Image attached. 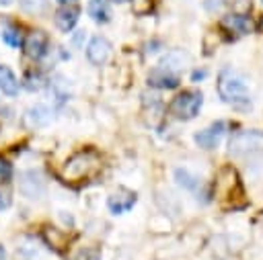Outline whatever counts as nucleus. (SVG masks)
<instances>
[{"label": "nucleus", "mask_w": 263, "mask_h": 260, "mask_svg": "<svg viewBox=\"0 0 263 260\" xmlns=\"http://www.w3.org/2000/svg\"><path fill=\"white\" fill-rule=\"evenodd\" d=\"M10 174H12V166H10V162H8L6 158L0 156V182L6 180V178H10Z\"/></svg>", "instance_id": "obj_19"}, {"label": "nucleus", "mask_w": 263, "mask_h": 260, "mask_svg": "<svg viewBox=\"0 0 263 260\" xmlns=\"http://www.w3.org/2000/svg\"><path fill=\"white\" fill-rule=\"evenodd\" d=\"M99 166V158L95 151L90 149H84V151H78L74 154L66 164H64V178L66 180H82L86 176H90Z\"/></svg>", "instance_id": "obj_2"}, {"label": "nucleus", "mask_w": 263, "mask_h": 260, "mask_svg": "<svg viewBox=\"0 0 263 260\" xmlns=\"http://www.w3.org/2000/svg\"><path fill=\"white\" fill-rule=\"evenodd\" d=\"M177 178H179V184L181 186H185V188H195V178L193 176H189L187 172H183V170H177Z\"/></svg>", "instance_id": "obj_17"}, {"label": "nucleus", "mask_w": 263, "mask_h": 260, "mask_svg": "<svg viewBox=\"0 0 263 260\" xmlns=\"http://www.w3.org/2000/svg\"><path fill=\"white\" fill-rule=\"evenodd\" d=\"M134 203H136V192H132V190H127V188H119V190L113 192V194L109 197V201H107V205H109V209H111L113 213H123V211L132 209Z\"/></svg>", "instance_id": "obj_8"}, {"label": "nucleus", "mask_w": 263, "mask_h": 260, "mask_svg": "<svg viewBox=\"0 0 263 260\" xmlns=\"http://www.w3.org/2000/svg\"><path fill=\"white\" fill-rule=\"evenodd\" d=\"M76 260H99V250H92V248H84L78 252Z\"/></svg>", "instance_id": "obj_20"}, {"label": "nucleus", "mask_w": 263, "mask_h": 260, "mask_svg": "<svg viewBox=\"0 0 263 260\" xmlns=\"http://www.w3.org/2000/svg\"><path fill=\"white\" fill-rule=\"evenodd\" d=\"M0 90L8 96L18 94V80L8 66H0Z\"/></svg>", "instance_id": "obj_12"}, {"label": "nucleus", "mask_w": 263, "mask_h": 260, "mask_svg": "<svg viewBox=\"0 0 263 260\" xmlns=\"http://www.w3.org/2000/svg\"><path fill=\"white\" fill-rule=\"evenodd\" d=\"M78 14H80V10H78L76 6H72V4H64V6L55 12V25H58V29L64 31V33L72 31L74 25L78 23Z\"/></svg>", "instance_id": "obj_9"}, {"label": "nucleus", "mask_w": 263, "mask_h": 260, "mask_svg": "<svg viewBox=\"0 0 263 260\" xmlns=\"http://www.w3.org/2000/svg\"><path fill=\"white\" fill-rule=\"evenodd\" d=\"M45 237L51 242V246H55V248H60L62 244H64V235L58 231V229H53V227H45Z\"/></svg>", "instance_id": "obj_16"}, {"label": "nucleus", "mask_w": 263, "mask_h": 260, "mask_svg": "<svg viewBox=\"0 0 263 260\" xmlns=\"http://www.w3.org/2000/svg\"><path fill=\"white\" fill-rule=\"evenodd\" d=\"M148 82H150V86H156V88H175V86H179V76L168 70L156 68L150 72Z\"/></svg>", "instance_id": "obj_10"}, {"label": "nucleus", "mask_w": 263, "mask_h": 260, "mask_svg": "<svg viewBox=\"0 0 263 260\" xmlns=\"http://www.w3.org/2000/svg\"><path fill=\"white\" fill-rule=\"evenodd\" d=\"M2 37H4V41H6L8 45H12V47H18V45H21V37H18V33L12 31V29H6V31L2 33Z\"/></svg>", "instance_id": "obj_18"}, {"label": "nucleus", "mask_w": 263, "mask_h": 260, "mask_svg": "<svg viewBox=\"0 0 263 260\" xmlns=\"http://www.w3.org/2000/svg\"><path fill=\"white\" fill-rule=\"evenodd\" d=\"M47 45H49V37L45 31L37 29V31H31L25 41H23V47H25V53L31 57V59H39L45 55L47 51Z\"/></svg>", "instance_id": "obj_4"}, {"label": "nucleus", "mask_w": 263, "mask_h": 260, "mask_svg": "<svg viewBox=\"0 0 263 260\" xmlns=\"http://www.w3.org/2000/svg\"><path fill=\"white\" fill-rule=\"evenodd\" d=\"M232 10H234L236 16H247L251 12V0H234Z\"/></svg>", "instance_id": "obj_15"}, {"label": "nucleus", "mask_w": 263, "mask_h": 260, "mask_svg": "<svg viewBox=\"0 0 263 260\" xmlns=\"http://www.w3.org/2000/svg\"><path fill=\"white\" fill-rule=\"evenodd\" d=\"M218 92H220V96L226 102H230L234 106H247L249 104V88H247V82L236 72L226 70V72L220 74Z\"/></svg>", "instance_id": "obj_1"}, {"label": "nucleus", "mask_w": 263, "mask_h": 260, "mask_svg": "<svg viewBox=\"0 0 263 260\" xmlns=\"http://www.w3.org/2000/svg\"><path fill=\"white\" fill-rule=\"evenodd\" d=\"M12 4V0H0V6H10Z\"/></svg>", "instance_id": "obj_24"}, {"label": "nucleus", "mask_w": 263, "mask_h": 260, "mask_svg": "<svg viewBox=\"0 0 263 260\" xmlns=\"http://www.w3.org/2000/svg\"><path fill=\"white\" fill-rule=\"evenodd\" d=\"M111 55V43L105 37H92L86 47V57L92 66H103Z\"/></svg>", "instance_id": "obj_6"}, {"label": "nucleus", "mask_w": 263, "mask_h": 260, "mask_svg": "<svg viewBox=\"0 0 263 260\" xmlns=\"http://www.w3.org/2000/svg\"><path fill=\"white\" fill-rule=\"evenodd\" d=\"M203 4H205V8H208V10H212V12L222 8V0H205Z\"/></svg>", "instance_id": "obj_22"}, {"label": "nucleus", "mask_w": 263, "mask_h": 260, "mask_svg": "<svg viewBox=\"0 0 263 260\" xmlns=\"http://www.w3.org/2000/svg\"><path fill=\"white\" fill-rule=\"evenodd\" d=\"M201 104H203V94L199 90H183L181 94H177L173 98L168 111H171V115L175 119L189 121L199 113Z\"/></svg>", "instance_id": "obj_3"}, {"label": "nucleus", "mask_w": 263, "mask_h": 260, "mask_svg": "<svg viewBox=\"0 0 263 260\" xmlns=\"http://www.w3.org/2000/svg\"><path fill=\"white\" fill-rule=\"evenodd\" d=\"M88 14L92 16L95 23H107L111 16V10L105 0H90L88 2Z\"/></svg>", "instance_id": "obj_13"}, {"label": "nucleus", "mask_w": 263, "mask_h": 260, "mask_svg": "<svg viewBox=\"0 0 263 260\" xmlns=\"http://www.w3.org/2000/svg\"><path fill=\"white\" fill-rule=\"evenodd\" d=\"M18 190L27 199H41V194L45 192V184H43V180L37 172L27 170L18 176Z\"/></svg>", "instance_id": "obj_5"}, {"label": "nucleus", "mask_w": 263, "mask_h": 260, "mask_svg": "<svg viewBox=\"0 0 263 260\" xmlns=\"http://www.w3.org/2000/svg\"><path fill=\"white\" fill-rule=\"evenodd\" d=\"M113 2H127V0H113Z\"/></svg>", "instance_id": "obj_26"}, {"label": "nucleus", "mask_w": 263, "mask_h": 260, "mask_svg": "<svg viewBox=\"0 0 263 260\" xmlns=\"http://www.w3.org/2000/svg\"><path fill=\"white\" fill-rule=\"evenodd\" d=\"M18 4L25 12H31V14H39L47 8V0H18Z\"/></svg>", "instance_id": "obj_14"}, {"label": "nucleus", "mask_w": 263, "mask_h": 260, "mask_svg": "<svg viewBox=\"0 0 263 260\" xmlns=\"http://www.w3.org/2000/svg\"><path fill=\"white\" fill-rule=\"evenodd\" d=\"M60 4H72V2H76V0H58Z\"/></svg>", "instance_id": "obj_25"}, {"label": "nucleus", "mask_w": 263, "mask_h": 260, "mask_svg": "<svg viewBox=\"0 0 263 260\" xmlns=\"http://www.w3.org/2000/svg\"><path fill=\"white\" fill-rule=\"evenodd\" d=\"M224 129H226V125H224L222 121L212 123L210 127H205V129H201L199 133H195V143H197L199 147H203V149H214V147L218 145V141L222 139Z\"/></svg>", "instance_id": "obj_7"}, {"label": "nucleus", "mask_w": 263, "mask_h": 260, "mask_svg": "<svg viewBox=\"0 0 263 260\" xmlns=\"http://www.w3.org/2000/svg\"><path fill=\"white\" fill-rule=\"evenodd\" d=\"M49 121H51V111L43 104H37L33 109H29L27 115H25V123L29 127H45Z\"/></svg>", "instance_id": "obj_11"}, {"label": "nucleus", "mask_w": 263, "mask_h": 260, "mask_svg": "<svg viewBox=\"0 0 263 260\" xmlns=\"http://www.w3.org/2000/svg\"><path fill=\"white\" fill-rule=\"evenodd\" d=\"M10 205V190L6 186H0V211Z\"/></svg>", "instance_id": "obj_21"}, {"label": "nucleus", "mask_w": 263, "mask_h": 260, "mask_svg": "<svg viewBox=\"0 0 263 260\" xmlns=\"http://www.w3.org/2000/svg\"><path fill=\"white\" fill-rule=\"evenodd\" d=\"M0 260H6V252H4V248H2V244H0Z\"/></svg>", "instance_id": "obj_23"}]
</instances>
